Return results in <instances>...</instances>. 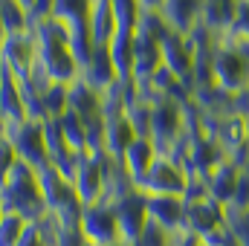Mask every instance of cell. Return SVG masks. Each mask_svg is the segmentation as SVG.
<instances>
[{"mask_svg": "<svg viewBox=\"0 0 249 246\" xmlns=\"http://www.w3.org/2000/svg\"><path fill=\"white\" fill-rule=\"evenodd\" d=\"M32 35H35V47H38L41 72L55 84H72L81 75V64L70 47L67 29L55 18H41V20H32Z\"/></svg>", "mask_w": 249, "mask_h": 246, "instance_id": "6da1fadb", "label": "cell"}, {"mask_svg": "<svg viewBox=\"0 0 249 246\" xmlns=\"http://www.w3.org/2000/svg\"><path fill=\"white\" fill-rule=\"evenodd\" d=\"M0 203H3L6 211L20 214L29 223L41 220L47 214V200H44V191H41L38 171L18 159V165L12 168L9 180L0 188Z\"/></svg>", "mask_w": 249, "mask_h": 246, "instance_id": "7a4b0ae2", "label": "cell"}, {"mask_svg": "<svg viewBox=\"0 0 249 246\" xmlns=\"http://www.w3.org/2000/svg\"><path fill=\"white\" fill-rule=\"evenodd\" d=\"M148 99H151V139L162 154H168L188 133V105L168 96H148Z\"/></svg>", "mask_w": 249, "mask_h": 246, "instance_id": "3957f363", "label": "cell"}, {"mask_svg": "<svg viewBox=\"0 0 249 246\" xmlns=\"http://www.w3.org/2000/svg\"><path fill=\"white\" fill-rule=\"evenodd\" d=\"M212 72H214V87H220L229 96H238L249 84V55L244 53V47L220 35L212 55Z\"/></svg>", "mask_w": 249, "mask_h": 246, "instance_id": "277c9868", "label": "cell"}, {"mask_svg": "<svg viewBox=\"0 0 249 246\" xmlns=\"http://www.w3.org/2000/svg\"><path fill=\"white\" fill-rule=\"evenodd\" d=\"M72 191L78 203L96 206L107 197V157H93V154H75V168H72Z\"/></svg>", "mask_w": 249, "mask_h": 246, "instance_id": "5b68a950", "label": "cell"}, {"mask_svg": "<svg viewBox=\"0 0 249 246\" xmlns=\"http://www.w3.org/2000/svg\"><path fill=\"white\" fill-rule=\"evenodd\" d=\"M186 185H188V171L171 154H160L157 162L151 165V171L136 185V191H142L145 197H183Z\"/></svg>", "mask_w": 249, "mask_h": 246, "instance_id": "8992f818", "label": "cell"}, {"mask_svg": "<svg viewBox=\"0 0 249 246\" xmlns=\"http://www.w3.org/2000/svg\"><path fill=\"white\" fill-rule=\"evenodd\" d=\"M0 58L6 64V70L18 78V81H29L35 67H38V47H35V35L32 26L26 32H15L6 35L0 44Z\"/></svg>", "mask_w": 249, "mask_h": 246, "instance_id": "52a82bcc", "label": "cell"}, {"mask_svg": "<svg viewBox=\"0 0 249 246\" xmlns=\"http://www.w3.org/2000/svg\"><path fill=\"white\" fill-rule=\"evenodd\" d=\"M116 223H119V241L127 246H136L145 223H148V197L136 188H130L119 200H113Z\"/></svg>", "mask_w": 249, "mask_h": 246, "instance_id": "ba28073f", "label": "cell"}, {"mask_svg": "<svg viewBox=\"0 0 249 246\" xmlns=\"http://www.w3.org/2000/svg\"><path fill=\"white\" fill-rule=\"evenodd\" d=\"M81 235L84 241L96 246H110L119 241V223H116V209L110 200H102L96 206H87L81 211Z\"/></svg>", "mask_w": 249, "mask_h": 246, "instance_id": "9c48e42d", "label": "cell"}, {"mask_svg": "<svg viewBox=\"0 0 249 246\" xmlns=\"http://www.w3.org/2000/svg\"><path fill=\"white\" fill-rule=\"evenodd\" d=\"M226 223H229V211L217 200L206 197L200 203H186V223H183V229L197 235L200 241H206L209 235L226 229Z\"/></svg>", "mask_w": 249, "mask_h": 246, "instance_id": "30bf717a", "label": "cell"}, {"mask_svg": "<svg viewBox=\"0 0 249 246\" xmlns=\"http://www.w3.org/2000/svg\"><path fill=\"white\" fill-rule=\"evenodd\" d=\"M15 145V154L20 162H26L29 168L41 171L44 165H50V154H47V136H44V122L26 119L20 124V130L9 139Z\"/></svg>", "mask_w": 249, "mask_h": 246, "instance_id": "8fae6325", "label": "cell"}, {"mask_svg": "<svg viewBox=\"0 0 249 246\" xmlns=\"http://www.w3.org/2000/svg\"><path fill=\"white\" fill-rule=\"evenodd\" d=\"M162 67L171 70L194 96V50L188 35L168 32V38L162 41Z\"/></svg>", "mask_w": 249, "mask_h": 246, "instance_id": "7c38bea8", "label": "cell"}, {"mask_svg": "<svg viewBox=\"0 0 249 246\" xmlns=\"http://www.w3.org/2000/svg\"><path fill=\"white\" fill-rule=\"evenodd\" d=\"M203 6H206V0H162L160 15L171 32L188 35L191 29H197L203 23Z\"/></svg>", "mask_w": 249, "mask_h": 246, "instance_id": "4fadbf2b", "label": "cell"}, {"mask_svg": "<svg viewBox=\"0 0 249 246\" xmlns=\"http://www.w3.org/2000/svg\"><path fill=\"white\" fill-rule=\"evenodd\" d=\"M160 154L162 151L154 145L151 136H136L133 139V145L124 151V157H122V168H124V174H127V180L133 183V188L142 183V177L151 171V165L157 162Z\"/></svg>", "mask_w": 249, "mask_h": 246, "instance_id": "5bb4252c", "label": "cell"}, {"mask_svg": "<svg viewBox=\"0 0 249 246\" xmlns=\"http://www.w3.org/2000/svg\"><path fill=\"white\" fill-rule=\"evenodd\" d=\"M84 84H90L96 93H105V90H110L116 81H122L119 78V72H116V67H113V58H110V53H107V47H93V55L87 58V64L81 67V75H78Z\"/></svg>", "mask_w": 249, "mask_h": 246, "instance_id": "9a60e30c", "label": "cell"}, {"mask_svg": "<svg viewBox=\"0 0 249 246\" xmlns=\"http://www.w3.org/2000/svg\"><path fill=\"white\" fill-rule=\"evenodd\" d=\"M136 127L127 119V113H113V116H105V157L122 162L124 151L133 145L136 139Z\"/></svg>", "mask_w": 249, "mask_h": 246, "instance_id": "2e32d148", "label": "cell"}, {"mask_svg": "<svg viewBox=\"0 0 249 246\" xmlns=\"http://www.w3.org/2000/svg\"><path fill=\"white\" fill-rule=\"evenodd\" d=\"M148 220L168 229L171 235L183 232L186 223V200L183 197H148Z\"/></svg>", "mask_w": 249, "mask_h": 246, "instance_id": "e0dca14e", "label": "cell"}, {"mask_svg": "<svg viewBox=\"0 0 249 246\" xmlns=\"http://www.w3.org/2000/svg\"><path fill=\"white\" fill-rule=\"evenodd\" d=\"M238 180H241V165H238L235 159H223V162L206 177L209 197L229 209L232 200H235V191H238Z\"/></svg>", "mask_w": 249, "mask_h": 246, "instance_id": "ac0fdd59", "label": "cell"}, {"mask_svg": "<svg viewBox=\"0 0 249 246\" xmlns=\"http://www.w3.org/2000/svg\"><path fill=\"white\" fill-rule=\"evenodd\" d=\"M87 29H90L93 47H107L110 44V38L116 35V15H113V3L110 0H93L90 18H87Z\"/></svg>", "mask_w": 249, "mask_h": 246, "instance_id": "d6986e66", "label": "cell"}, {"mask_svg": "<svg viewBox=\"0 0 249 246\" xmlns=\"http://www.w3.org/2000/svg\"><path fill=\"white\" fill-rule=\"evenodd\" d=\"M67 105L70 110H75L81 116V122H93L99 116H105L102 110V93H96L90 84H84L81 78H75L70 84V96H67Z\"/></svg>", "mask_w": 249, "mask_h": 246, "instance_id": "ffe728a7", "label": "cell"}, {"mask_svg": "<svg viewBox=\"0 0 249 246\" xmlns=\"http://www.w3.org/2000/svg\"><path fill=\"white\" fill-rule=\"evenodd\" d=\"M107 53L113 58V67L119 72L122 81H130V70H133V32L116 29V35L107 44Z\"/></svg>", "mask_w": 249, "mask_h": 246, "instance_id": "44dd1931", "label": "cell"}, {"mask_svg": "<svg viewBox=\"0 0 249 246\" xmlns=\"http://www.w3.org/2000/svg\"><path fill=\"white\" fill-rule=\"evenodd\" d=\"M58 127H61V136L70 148V154H84L87 151V130H84V122L75 110H64L58 116Z\"/></svg>", "mask_w": 249, "mask_h": 246, "instance_id": "7402d4cb", "label": "cell"}, {"mask_svg": "<svg viewBox=\"0 0 249 246\" xmlns=\"http://www.w3.org/2000/svg\"><path fill=\"white\" fill-rule=\"evenodd\" d=\"M0 18H3V32L15 35V32H26L32 26L29 12L18 3V0H0Z\"/></svg>", "mask_w": 249, "mask_h": 246, "instance_id": "603a6c76", "label": "cell"}, {"mask_svg": "<svg viewBox=\"0 0 249 246\" xmlns=\"http://www.w3.org/2000/svg\"><path fill=\"white\" fill-rule=\"evenodd\" d=\"M41 96H44V110H47V119H58L64 110L70 107V105H67L70 84H55V81H53V84H50Z\"/></svg>", "mask_w": 249, "mask_h": 246, "instance_id": "cb8c5ba5", "label": "cell"}, {"mask_svg": "<svg viewBox=\"0 0 249 246\" xmlns=\"http://www.w3.org/2000/svg\"><path fill=\"white\" fill-rule=\"evenodd\" d=\"M26 223H29V220H23L20 214L6 211V214L0 217V246H18L23 229H26Z\"/></svg>", "mask_w": 249, "mask_h": 246, "instance_id": "d4e9b609", "label": "cell"}, {"mask_svg": "<svg viewBox=\"0 0 249 246\" xmlns=\"http://www.w3.org/2000/svg\"><path fill=\"white\" fill-rule=\"evenodd\" d=\"M226 38L238 41V44H249V0H241L235 9V20L226 32Z\"/></svg>", "mask_w": 249, "mask_h": 246, "instance_id": "484cf974", "label": "cell"}, {"mask_svg": "<svg viewBox=\"0 0 249 246\" xmlns=\"http://www.w3.org/2000/svg\"><path fill=\"white\" fill-rule=\"evenodd\" d=\"M171 244H174V235H171L168 229L157 226L154 220L145 223V229H142V235H139V241H136V246H171Z\"/></svg>", "mask_w": 249, "mask_h": 246, "instance_id": "4316f807", "label": "cell"}, {"mask_svg": "<svg viewBox=\"0 0 249 246\" xmlns=\"http://www.w3.org/2000/svg\"><path fill=\"white\" fill-rule=\"evenodd\" d=\"M229 235L238 246H249V211H229Z\"/></svg>", "mask_w": 249, "mask_h": 246, "instance_id": "83f0119b", "label": "cell"}, {"mask_svg": "<svg viewBox=\"0 0 249 246\" xmlns=\"http://www.w3.org/2000/svg\"><path fill=\"white\" fill-rule=\"evenodd\" d=\"M18 165V154H15V145L9 142V139H0V188L3 183L9 180V174H12V168Z\"/></svg>", "mask_w": 249, "mask_h": 246, "instance_id": "f1b7e54d", "label": "cell"}, {"mask_svg": "<svg viewBox=\"0 0 249 246\" xmlns=\"http://www.w3.org/2000/svg\"><path fill=\"white\" fill-rule=\"evenodd\" d=\"M226 211H249V168H244V165H241V180H238L235 200Z\"/></svg>", "mask_w": 249, "mask_h": 246, "instance_id": "f546056e", "label": "cell"}, {"mask_svg": "<svg viewBox=\"0 0 249 246\" xmlns=\"http://www.w3.org/2000/svg\"><path fill=\"white\" fill-rule=\"evenodd\" d=\"M18 246H53V244L47 241V235L41 232L38 223H26V229H23V235H20Z\"/></svg>", "mask_w": 249, "mask_h": 246, "instance_id": "4dcf8cb0", "label": "cell"}, {"mask_svg": "<svg viewBox=\"0 0 249 246\" xmlns=\"http://www.w3.org/2000/svg\"><path fill=\"white\" fill-rule=\"evenodd\" d=\"M232 107H235V113H241V116H249V84L238 93V96H232Z\"/></svg>", "mask_w": 249, "mask_h": 246, "instance_id": "1f68e13d", "label": "cell"}, {"mask_svg": "<svg viewBox=\"0 0 249 246\" xmlns=\"http://www.w3.org/2000/svg\"><path fill=\"white\" fill-rule=\"evenodd\" d=\"M139 6H142V12H160L162 0H139Z\"/></svg>", "mask_w": 249, "mask_h": 246, "instance_id": "d6a6232c", "label": "cell"}, {"mask_svg": "<svg viewBox=\"0 0 249 246\" xmlns=\"http://www.w3.org/2000/svg\"><path fill=\"white\" fill-rule=\"evenodd\" d=\"M3 38H6V32H3V18H0V44H3Z\"/></svg>", "mask_w": 249, "mask_h": 246, "instance_id": "836d02e7", "label": "cell"}, {"mask_svg": "<svg viewBox=\"0 0 249 246\" xmlns=\"http://www.w3.org/2000/svg\"><path fill=\"white\" fill-rule=\"evenodd\" d=\"M217 3H232V6H238L241 0H217Z\"/></svg>", "mask_w": 249, "mask_h": 246, "instance_id": "e575fe53", "label": "cell"}, {"mask_svg": "<svg viewBox=\"0 0 249 246\" xmlns=\"http://www.w3.org/2000/svg\"><path fill=\"white\" fill-rule=\"evenodd\" d=\"M247 119V145H249V116H244Z\"/></svg>", "mask_w": 249, "mask_h": 246, "instance_id": "d590c367", "label": "cell"}, {"mask_svg": "<svg viewBox=\"0 0 249 246\" xmlns=\"http://www.w3.org/2000/svg\"><path fill=\"white\" fill-rule=\"evenodd\" d=\"M3 214H6V209H3V203H0V217H3Z\"/></svg>", "mask_w": 249, "mask_h": 246, "instance_id": "8d00e7d4", "label": "cell"}, {"mask_svg": "<svg viewBox=\"0 0 249 246\" xmlns=\"http://www.w3.org/2000/svg\"><path fill=\"white\" fill-rule=\"evenodd\" d=\"M81 246H96V244H90V241H84V244H81Z\"/></svg>", "mask_w": 249, "mask_h": 246, "instance_id": "74e56055", "label": "cell"}, {"mask_svg": "<svg viewBox=\"0 0 249 246\" xmlns=\"http://www.w3.org/2000/svg\"><path fill=\"white\" fill-rule=\"evenodd\" d=\"M0 139H3V124H0Z\"/></svg>", "mask_w": 249, "mask_h": 246, "instance_id": "f35d334b", "label": "cell"}, {"mask_svg": "<svg viewBox=\"0 0 249 246\" xmlns=\"http://www.w3.org/2000/svg\"><path fill=\"white\" fill-rule=\"evenodd\" d=\"M0 70H3V58H0Z\"/></svg>", "mask_w": 249, "mask_h": 246, "instance_id": "ab89813d", "label": "cell"}]
</instances>
